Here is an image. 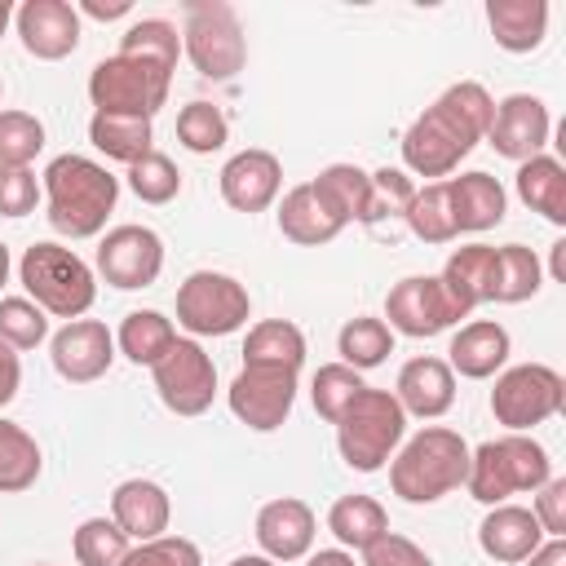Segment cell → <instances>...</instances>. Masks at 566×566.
Returning a JSON list of instances; mask_svg holds the SVG:
<instances>
[{"label": "cell", "instance_id": "obj_4", "mask_svg": "<svg viewBox=\"0 0 566 566\" xmlns=\"http://www.w3.org/2000/svg\"><path fill=\"white\" fill-rule=\"evenodd\" d=\"M553 478V460L548 451L531 438V433H504V438H486L478 447H469V495L478 504H509V495L522 491H539Z\"/></svg>", "mask_w": 566, "mask_h": 566}, {"label": "cell", "instance_id": "obj_45", "mask_svg": "<svg viewBox=\"0 0 566 566\" xmlns=\"http://www.w3.org/2000/svg\"><path fill=\"white\" fill-rule=\"evenodd\" d=\"M416 195V181L402 168H376L371 172V208H367V226H380L385 217H402L407 203Z\"/></svg>", "mask_w": 566, "mask_h": 566}, {"label": "cell", "instance_id": "obj_49", "mask_svg": "<svg viewBox=\"0 0 566 566\" xmlns=\"http://www.w3.org/2000/svg\"><path fill=\"white\" fill-rule=\"evenodd\" d=\"M544 526V535L553 539H566V478H548L539 491H535V509H531Z\"/></svg>", "mask_w": 566, "mask_h": 566}, {"label": "cell", "instance_id": "obj_57", "mask_svg": "<svg viewBox=\"0 0 566 566\" xmlns=\"http://www.w3.org/2000/svg\"><path fill=\"white\" fill-rule=\"evenodd\" d=\"M0 97H4V80H0Z\"/></svg>", "mask_w": 566, "mask_h": 566}, {"label": "cell", "instance_id": "obj_26", "mask_svg": "<svg viewBox=\"0 0 566 566\" xmlns=\"http://www.w3.org/2000/svg\"><path fill=\"white\" fill-rule=\"evenodd\" d=\"M486 27L504 53H531L548 35L544 0H486Z\"/></svg>", "mask_w": 566, "mask_h": 566}, {"label": "cell", "instance_id": "obj_40", "mask_svg": "<svg viewBox=\"0 0 566 566\" xmlns=\"http://www.w3.org/2000/svg\"><path fill=\"white\" fill-rule=\"evenodd\" d=\"M363 389H367L363 371H354V367H345V363H323V367L314 371V380H310L314 411H318L327 424H336V420H340V411H345Z\"/></svg>", "mask_w": 566, "mask_h": 566}, {"label": "cell", "instance_id": "obj_34", "mask_svg": "<svg viewBox=\"0 0 566 566\" xmlns=\"http://www.w3.org/2000/svg\"><path fill=\"white\" fill-rule=\"evenodd\" d=\"M539 287H544V265L526 243L495 248V279H491V301L495 305H522Z\"/></svg>", "mask_w": 566, "mask_h": 566}, {"label": "cell", "instance_id": "obj_13", "mask_svg": "<svg viewBox=\"0 0 566 566\" xmlns=\"http://www.w3.org/2000/svg\"><path fill=\"white\" fill-rule=\"evenodd\" d=\"M97 274L119 287L137 292L164 274V239L150 226H115L97 239Z\"/></svg>", "mask_w": 566, "mask_h": 566}, {"label": "cell", "instance_id": "obj_6", "mask_svg": "<svg viewBox=\"0 0 566 566\" xmlns=\"http://www.w3.org/2000/svg\"><path fill=\"white\" fill-rule=\"evenodd\" d=\"M407 438V411L394 389H363L336 420V451L354 473H376L394 460Z\"/></svg>", "mask_w": 566, "mask_h": 566}, {"label": "cell", "instance_id": "obj_33", "mask_svg": "<svg viewBox=\"0 0 566 566\" xmlns=\"http://www.w3.org/2000/svg\"><path fill=\"white\" fill-rule=\"evenodd\" d=\"M172 340H177V327L159 310H133V314H124V323L115 332V349L137 367H155Z\"/></svg>", "mask_w": 566, "mask_h": 566}, {"label": "cell", "instance_id": "obj_37", "mask_svg": "<svg viewBox=\"0 0 566 566\" xmlns=\"http://www.w3.org/2000/svg\"><path fill=\"white\" fill-rule=\"evenodd\" d=\"M402 221H407V230H411L420 243H451L460 230H455V217H451L447 181H424V186H416V195H411Z\"/></svg>", "mask_w": 566, "mask_h": 566}, {"label": "cell", "instance_id": "obj_5", "mask_svg": "<svg viewBox=\"0 0 566 566\" xmlns=\"http://www.w3.org/2000/svg\"><path fill=\"white\" fill-rule=\"evenodd\" d=\"M18 279L27 287V296L44 314L66 318V323L71 318H84L93 310V301H97V274H93V265L80 252L53 243V239H40V243H31L22 252Z\"/></svg>", "mask_w": 566, "mask_h": 566}, {"label": "cell", "instance_id": "obj_2", "mask_svg": "<svg viewBox=\"0 0 566 566\" xmlns=\"http://www.w3.org/2000/svg\"><path fill=\"white\" fill-rule=\"evenodd\" d=\"M40 190L49 203L44 217L62 239H97L106 230V217L115 212L119 177H111L106 164L66 150V155L49 159Z\"/></svg>", "mask_w": 566, "mask_h": 566}, {"label": "cell", "instance_id": "obj_55", "mask_svg": "<svg viewBox=\"0 0 566 566\" xmlns=\"http://www.w3.org/2000/svg\"><path fill=\"white\" fill-rule=\"evenodd\" d=\"M9 265H13V261H9V248H4V243H0V287H4V283H9Z\"/></svg>", "mask_w": 566, "mask_h": 566}, {"label": "cell", "instance_id": "obj_1", "mask_svg": "<svg viewBox=\"0 0 566 566\" xmlns=\"http://www.w3.org/2000/svg\"><path fill=\"white\" fill-rule=\"evenodd\" d=\"M491 115H495V97L478 80L451 84L402 133V164H407V172L429 177V181H447L460 168V159L486 137Z\"/></svg>", "mask_w": 566, "mask_h": 566}, {"label": "cell", "instance_id": "obj_19", "mask_svg": "<svg viewBox=\"0 0 566 566\" xmlns=\"http://www.w3.org/2000/svg\"><path fill=\"white\" fill-rule=\"evenodd\" d=\"M314 535H318V522H314V509L296 495H279L270 504H261L256 513V544L270 562H301L310 557L314 548Z\"/></svg>", "mask_w": 566, "mask_h": 566}, {"label": "cell", "instance_id": "obj_50", "mask_svg": "<svg viewBox=\"0 0 566 566\" xmlns=\"http://www.w3.org/2000/svg\"><path fill=\"white\" fill-rule=\"evenodd\" d=\"M18 385H22V358H18V349L0 345V407H9L18 398Z\"/></svg>", "mask_w": 566, "mask_h": 566}, {"label": "cell", "instance_id": "obj_16", "mask_svg": "<svg viewBox=\"0 0 566 566\" xmlns=\"http://www.w3.org/2000/svg\"><path fill=\"white\" fill-rule=\"evenodd\" d=\"M13 27H18V40L31 57L40 62H62L80 49V35H84V22H80V9L66 4V0H22L13 9Z\"/></svg>", "mask_w": 566, "mask_h": 566}, {"label": "cell", "instance_id": "obj_52", "mask_svg": "<svg viewBox=\"0 0 566 566\" xmlns=\"http://www.w3.org/2000/svg\"><path fill=\"white\" fill-rule=\"evenodd\" d=\"M128 9H133L128 0H111V4H106V0H84V4H80V13H88V18H97V22H111V18H124Z\"/></svg>", "mask_w": 566, "mask_h": 566}, {"label": "cell", "instance_id": "obj_18", "mask_svg": "<svg viewBox=\"0 0 566 566\" xmlns=\"http://www.w3.org/2000/svg\"><path fill=\"white\" fill-rule=\"evenodd\" d=\"M283 190V164L274 150L248 146L221 164V199L234 212H265Z\"/></svg>", "mask_w": 566, "mask_h": 566}, {"label": "cell", "instance_id": "obj_15", "mask_svg": "<svg viewBox=\"0 0 566 566\" xmlns=\"http://www.w3.org/2000/svg\"><path fill=\"white\" fill-rule=\"evenodd\" d=\"M49 358L53 371L71 385H93L111 371L115 363V336L102 318H71L66 327L53 332L49 340Z\"/></svg>", "mask_w": 566, "mask_h": 566}, {"label": "cell", "instance_id": "obj_3", "mask_svg": "<svg viewBox=\"0 0 566 566\" xmlns=\"http://www.w3.org/2000/svg\"><path fill=\"white\" fill-rule=\"evenodd\" d=\"M469 478V442L447 424H424L402 438L389 460V486L407 504H438Z\"/></svg>", "mask_w": 566, "mask_h": 566}, {"label": "cell", "instance_id": "obj_58", "mask_svg": "<svg viewBox=\"0 0 566 566\" xmlns=\"http://www.w3.org/2000/svg\"><path fill=\"white\" fill-rule=\"evenodd\" d=\"M35 566H49V562H35Z\"/></svg>", "mask_w": 566, "mask_h": 566}, {"label": "cell", "instance_id": "obj_22", "mask_svg": "<svg viewBox=\"0 0 566 566\" xmlns=\"http://www.w3.org/2000/svg\"><path fill=\"white\" fill-rule=\"evenodd\" d=\"M509 354H513V340H509L504 323H495V318H473V323H464V327L451 336V345H447V367H451L455 376H464V380H491V376L509 363Z\"/></svg>", "mask_w": 566, "mask_h": 566}, {"label": "cell", "instance_id": "obj_36", "mask_svg": "<svg viewBox=\"0 0 566 566\" xmlns=\"http://www.w3.org/2000/svg\"><path fill=\"white\" fill-rule=\"evenodd\" d=\"M336 354H340L345 367L371 371V367H380V363L394 354V332H389L385 318L358 314V318H349V323L336 332Z\"/></svg>", "mask_w": 566, "mask_h": 566}, {"label": "cell", "instance_id": "obj_56", "mask_svg": "<svg viewBox=\"0 0 566 566\" xmlns=\"http://www.w3.org/2000/svg\"><path fill=\"white\" fill-rule=\"evenodd\" d=\"M9 22H13V4H9V0H0V35L9 31Z\"/></svg>", "mask_w": 566, "mask_h": 566}, {"label": "cell", "instance_id": "obj_24", "mask_svg": "<svg viewBox=\"0 0 566 566\" xmlns=\"http://www.w3.org/2000/svg\"><path fill=\"white\" fill-rule=\"evenodd\" d=\"M447 199H451V217H455V230L460 234H482L491 226L504 221L509 212V195L504 186L473 168V172H460V177H447Z\"/></svg>", "mask_w": 566, "mask_h": 566}, {"label": "cell", "instance_id": "obj_42", "mask_svg": "<svg viewBox=\"0 0 566 566\" xmlns=\"http://www.w3.org/2000/svg\"><path fill=\"white\" fill-rule=\"evenodd\" d=\"M49 340V314L31 296H0V345L35 349Z\"/></svg>", "mask_w": 566, "mask_h": 566}, {"label": "cell", "instance_id": "obj_51", "mask_svg": "<svg viewBox=\"0 0 566 566\" xmlns=\"http://www.w3.org/2000/svg\"><path fill=\"white\" fill-rule=\"evenodd\" d=\"M526 562H531V566H566V539H553V535H548Z\"/></svg>", "mask_w": 566, "mask_h": 566}, {"label": "cell", "instance_id": "obj_14", "mask_svg": "<svg viewBox=\"0 0 566 566\" xmlns=\"http://www.w3.org/2000/svg\"><path fill=\"white\" fill-rule=\"evenodd\" d=\"M385 318H389V332L416 336V340H429V336L447 332L451 323H460V314L447 301L438 274H407V279H398L389 287V296H385Z\"/></svg>", "mask_w": 566, "mask_h": 566}, {"label": "cell", "instance_id": "obj_47", "mask_svg": "<svg viewBox=\"0 0 566 566\" xmlns=\"http://www.w3.org/2000/svg\"><path fill=\"white\" fill-rule=\"evenodd\" d=\"M40 195L44 190H40V181H35L31 168L0 164V217H27V212H35Z\"/></svg>", "mask_w": 566, "mask_h": 566}, {"label": "cell", "instance_id": "obj_35", "mask_svg": "<svg viewBox=\"0 0 566 566\" xmlns=\"http://www.w3.org/2000/svg\"><path fill=\"white\" fill-rule=\"evenodd\" d=\"M40 469H44L40 442L18 420H4L0 416V495L31 491L40 482Z\"/></svg>", "mask_w": 566, "mask_h": 566}, {"label": "cell", "instance_id": "obj_23", "mask_svg": "<svg viewBox=\"0 0 566 566\" xmlns=\"http://www.w3.org/2000/svg\"><path fill=\"white\" fill-rule=\"evenodd\" d=\"M544 539L548 535H544L539 517L531 509H522V504H491V513L478 526V548L491 562H504V566L526 562Z\"/></svg>", "mask_w": 566, "mask_h": 566}, {"label": "cell", "instance_id": "obj_38", "mask_svg": "<svg viewBox=\"0 0 566 566\" xmlns=\"http://www.w3.org/2000/svg\"><path fill=\"white\" fill-rule=\"evenodd\" d=\"M119 53L124 57H142V62H155L164 71H177V57H181V35L172 22L164 18H137L128 22V31L119 35Z\"/></svg>", "mask_w": 566, "mask_h": 566}, {"label": "cell", "instance_id": "obj_54", "mask_svg": "<svg viewBox=\"0 0 566 566\" xmlns=\"http://www.w3.org/2000/svg\"><path fill=\"white\" fill-rule=\"evenodd\" d=\"M230 566H279V562H270L265 553H243V557H234Z\"/></svg>", "mask_w": 566, "mask_h": 566}, {"label": "cell", "instance_id": "obj_46", "mask_svg": "<svg viewBox=\"0 0 566 566\" xmlns=\"http://www.w3.org/2000/svg\"><path fill=\"white\" fill-rule=\"evenodd\" d=\"M119 566H203V553L186 535H159V539L133 544Z\"/></svg>", "mask_w": 566, "mask_h": 566}, {"label": "cell", "instance_id": "obj_48", "mask_svg": "<svg viewBox=\"0 0 566 566\" xmlns=\"http://www.w3.org/2000/svg\"><path fill=\"white\" fill-rule=\"evenodd\" d=\"M363 566H433V557H429L416 539L389 531V535H380L371 548H363Z\"/></svg>", "mask_w": 566, "mask_h": 566}, {"label": "cell", "instance_id": "obj_8", "mask_svg": "<svg viewBox=\"0 0 566 566\" xmlns=\"http://www.w3.org/2000/svg\"><path fill=\"white\" fill-rule=\"evenodd\" d=\"M252 296L234 274L221 270H195L177 287V323L199 340V336H230L248 323Z\"/></svg>", "mask_w": 566, "mask_h": 566}, {"label": "cell", "instance_id": "obj_32", "mask_svg": "<svg viewBox=\"0 0 566 566\" xmlns=\"http://www.w3.org/2000/svg\"><path fill=\"white\" fill-rule=\"evenodd\" d=\"M243 363H252V367L301 371V363H305V332H301L296 323H287V318H265V323L248 327Z\"/></svg>", "mask_w": 566, "mask_h": 566}, {"label": "cell", "instance_id": "obj_39", "mask_svg": "<svg viewBox=\"0 0 566 566\" xmlns=\"http://www.w3.org/2000/svg\"><path fill=\"white\" fill-rule=\"evenodd\" d=\"M177 142L190 150V155H212L230 142V119L221 115V106L195 97L177 111Z\"/></svg>", "mask_w": 566, "mask_h": 566}, {"label": "cell", "instance_id": "obj_30", "mask_svg": "<svg viewBox=\"0 0 566 566\" xmlns=\"http://www.w3.org/2000/svg\"><path fill=\"white\" fill-rule=\"evenodd\" d=\"M517 199L553 226H566V168L553 155L517 164Z\"/></svg>", "mask_w": 566, "mask_h": 566}, {"label": "cell", "instance_id": "obj_25", "mask_svg": "<svg viewBox=\"0 0 566 566\" xmlns=\"http://www.w3.org/2000/svg\"><path fill=\"white\" fill-rule=\"evenodd\" d=\"M491 279H495V248L491 243H469V248H455L438 274L447 301L455 305L460 318H469L478 305L491 301Z\"/></svg>", "mask_w": 566, "mask_h": 566}, {"label": "cell", "instance_id": "obj_17", "mask_svg": "<svg viewBox=\"0 0 566 566\" xmlns=\"http://www.w3.org/2000/svg\"><path fill=\"white\" fill-rule=\"evenodd\" d=\"M548 133H553L548 106H544L535 93H509V97L495 102L486 142L495 146V155H504V159H513V164H526V159L544 155Z\"/></svg>", "mask_w": 566, "mask_h": 566}, {"label": "cell", "instance_id": "obj_27", "mask_svg": "<svg viewBox=\"0 0 566 566\" xmlns=\"http://www.w3.org/2000/svg\"><path fill=\"white\" fill-rule=\"evenodd\" d=\"M340 230H345V226L327 212V203L314 195L310 181H301V186H292V190L283 195V203H279V234H283L287 243L318 248V243H332Z\"/></svg>", "mask_w": 566, "mask_h": 566}, {"label": "cell", "instance_id": "obj_12", "mask_svg": "<svg viewBox=\"0 0 566 566\" xmlns=\"http://www.w3.org/2000/svg\"><path fill=\"white\" fill-rule=\"evenodd\" d=\"M226 402H230L234 420L248 424L252 433H274V429H283V420L296 407V371L243 363L226 389Z\"/></svg>", "mask_w": 566, "mask_h": 566}, {"label": "cell", "instance_id": "obj_29", "mask_svg": "<svg viewBox=\"0 0 566 566\" xmlns=\"http://www.w3.org/2000/svg\"><path fill=\"white\" fill-rule=\"evenodd\" d=\"M310 186H314V195L327 203V212H332L340 226H349V221L367 226V208H371V172H363L358 164H327Z\"/></svg>", "mask_w": 566, "mask_h": 566}, {"label": "cell", "instance_id": "obj_9", "mask_svg": "<svg viewBox=\"0 0 566 566\" xmlns=\"http://www.w3.org/2000/svg\"><path fill=\"white\" fill-rule=\"evenodd\" d=\"M168 88H172V71L142 62V57H124V53L102 57L88 71V102L111 115H146L150 119L168 102Z\"/></svg>", "mask_w": 566, "mask_h": 566}, {"label": "cell", "instance_id": "obj_43", "mask_svg": "<svg viewBox=\"0 0 566 566\" xmlns=\"http://www.w3.org/2000/svg\"><path fill=\"white\" fill-rule=\"evenodd\" d=\"M128 190L142 203H155L159 208V203H172L181 195V172H177V164L164 150H150L137 164H128Z\"/></svg>", "mask_w": 566, "mask_h": 566}, {"label": "cell", "instance_id": "obj_31", "mask_svg": "<svg viewBox=\"0 0 566 566\" xmlns=\"http://www.w3.org/2000/svg\"><path fill=\"white\" fill-rule=\"evenodd\" d=\"M327 531L340 539V548H371L380 535H389V513L376 495H340L327 509Z\"/></svg>", "mask_w": 566, "mask_h": 566}, {"label": "cell", "instance_id": "obj_11", "mask_svg": "<svg viewBox=\"0 0 566 566\" xmlns=\"http://www.w3.org/2000/svg\"><path fill=\"white\" fill-rule=\"evenodd\" d=\"M150 380L172 416H203L217 398V363L195 336H177L168 354L150 367Z\"/></svg>", "mask_w": 566, "mask_h": 566}, {"label": "cell", "instance_id": "obj_10", "mask_svg": "<svg viewBox=\"0 0 566 566\" xmlns=\"http://www.w3.org/2000/svg\"><path fill=\"white\" fill-rule=\"evenodd\" d=\"M562 398H566L562 371H553L548 363H517L495 376L491 416L509 433H531L535 424H544L562 411Z\"/></svg>", "mask_w": 566, "mask_h": 566}, {"label": "cell", "instance_id": "obj_53", "mask_svg": "<svg viewBox=\"0 0 566 566\" xmlns=\"http://www.w3.org/2000/svg\"><path fill=\"white\" fill-rule=\"evenodd\" d=\"M305 566H354V553L349 548H318V553H310Z\"/></svg>", "mask_w": 566, "mask_h": 566}, {"label": "cell", "instance_id": "obj_21", "mask_svg": "<svg viewBox=\"0 0 566 566\" xmlns=\"http://www.w3.org/2000/svg\"><path fill=\"white\" fill-rule=\"evenodd\" d=\"M111 522H115L128 539H137V544L159 539V535H168L172 500H168V491H164L159 482H150V478H128V482H119V486L111 491Z\"/></svg>", "mask_w": 566, "mask_h": 566}, {"label": "cell", "instance_id": "obj_41", "mask_svg": "<svg viewBox=\"0 0 566 566\" xmlns=\"http://www.w3.org/2000/svg\"><path fill=\"white\" fill-rule=\"evenodd\" d=\"M71 548H75V562H80V566H119V562L128 557L133 539H128L111 517H84V522L75 526Z\"/></svg>", "mask_w": 566, "mask_h": 566}, {"label": "cell", "instance_id": "obj_44", "mask_svg": "<svg viewBox=\"0 0 566 566\" xmlns=\"http://www.w3.org/2000/svg\"><path fill=\"white\" fill-rule=\"evenodd\" d=\"M44 150V124L31 111H0V164L31 168Z\"/></svg>", "mask_w": 566, "mask_h": 566}, {"label": "cell", "instance_id": "obj_7", "mask_svg": "<svg viewBox=\"0 0 566 566\" xmlns=\"http://www.w3.org/2000/svg\"><path fill=\"white\" fill-rule=\"evenodd\" d=\"M181 53L195 62L203 80H234L248 62V40L230 4L221 0H195L186 4L181 27Z\"/></svg>", "mask_w": 566, "mask_h": 566}, {"label": "cell", "instance_id": "obj_28", "mask_svg": "<svg viewBox=\"0 0 566 566\" xmlns=\"http://www.w3.org/2000/svg\"><path fill=\"white\" fill-rule=\"evenodd\" d=\"M88 142L115 159V164H137L142 155L155 150V124L146 115H111V111H93L88 119Z\"/></svg>", "mask_w": 566, "mask_h": 566}, {"label": "cell", "instance_id": "obj_20", "mask_svg": "<svg viewBox=\"0 0 566 566\" xmlns=\"http://www.w3.org/2000/svg\"><path fill=\"white\" fill-rule=\"evenodd\" d=\"M394 398L407 416L416 420H438L451 411L455 402V371L447 367V358H433V354H420L411 363H402L398 371V385H394Z\"/></svg>", "mask_w": 566, "mask_h": 566}]
</instances>
